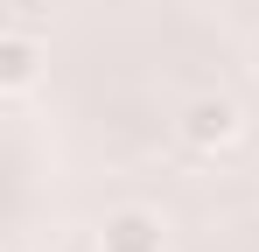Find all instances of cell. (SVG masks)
<instances>
[{
  "label": "cell",
  "instance_id": "1",
  "mask_svg": "<svg viewBox=\"0 0 259 252\" xmlns=\"http://www.w3.org/2000/svg\"><path fill=\"white\" fill-rule=\"evenodd\" d=\"M238 133H245V112H238L231 98H217V91L189 98V105L175 112V140H182L189 154H224Z\"/></svg>",
  "mask_w": 259,
  "mask_h": 252
},
{
  "label": "cell",
  "instance_id": "2",
  "mask_svg": "<svg viewBox=\"0 0 259 252\" xmlns=\"http://www.w3.org/2000/svg\"><path fill=\"white\" fill-rule=\"evenodd\" d=\"M98 252H168V224L147 203H119L98 217Z\"/></svg>",
  "mask_w": 259,
  "mask_h": 252
},
{
  "label": "cell",
  "instance_id": "3",
  "mask_svg": "<svg viewBox=\"0 0 259 252\" xmlns=\"http://www.w3.org/2000/svg\"><path fill=\"white\" fill-rule=\"evenodd\" d=\"M49 77V49L21 28H0V98H28Z\"/></svg>",
  "mask_w": 259,
  "mask_h": 252
}]
</instances>
